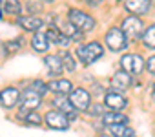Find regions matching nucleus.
<instances>
[{
	"mask_svg": "<svg viewBox=\"0 0 155 137\" xmlns=\"http://www.w3.org/2000/svg\"><path fill=\"white\" fill-rule=\"evenodd\" d=\"M102 53H104V48L99 42H90L86 46H79V48H77V57H79V60L84 66L93 64L97 58L102 57Z\"/></svg>",
	"mask_w": 155,
	"mask_h": 137,
	"instance_id": "1",
	"label": "nucleus"
},
{
	"mask_svg": "<svg viewBox=\"0 0 155 137\" xmlns=\"http://www.w3.org/2000/svg\"><path fill=\"white\" fill-rule=\"evenodd\" d=\"M68 18H69V22H71L75 28H79L82 33L91 31V29H93V26H95V18H93L91 15H88V13L81 11V9H69Z\"/></svg>",
	"mask_w": 155,
	"mask_h": 137,
	"instance_id": "2",
	"label": "nucleus"
},
{
	"mask_svg": "<svg viewBox=\"0 0 155 137\" xmlns=\"http://www.w3.org/2000/svg\"><path fill=\"white\" fill-rule=\"evenodd\" d=\"M106 44L111 51H122L126 46H128V35L124 33V29H119V28H111L108 33H106Z\"/></svg>",
	"mask_w": 155,
	"mask_h": 137,
	"instance_id": "3",
	"label": "nucleus"
},
{
	"mask_svg": "<svg viewBox=\"0 0 155 137\" xmlns=\"http://www.w3.org/2000/svg\"><path fill=\"white\" fill-rule=\"evenodd\" d=\"M46 124L51 128V130H68L69 128V117L60 112V110H51L46 113Z\"/></svg>",
	"mask_w": 155,
	"mask_h": 137,
	"instance_id": "4",
	"label": "nucleus"
},
{
	"mask_svg": "<svg viewBox=\"0 0 155 137\" xmlns=\"http://www.w3.org/2000/svg\"><path fill=\"white\" fill-rule=\"evenodd\" d=\"M40 102H42V95H40L37 90H33L31 86L26 88V90L20 93V104H22V108H24L26 112L37 110V108L40 106Z\"/></svg>",
	"mask_w": 155,
	"mask_h": 137,
	"instance_id": "5",
	"label": "nucleus"
},
{
	"mask_svg": "<svg viewBox=\"0 0 155 137\" xmlns=\"http://www.w3.org/2000/svg\"><path fill=\"white\" fill-rule=\"evenodd\" d=\"M120 66H122V70H126L128 73L139 75V73H142L146 64H144V60H142L140 55H124L120 58Z\"/></svg>",
	"mask_w": 155,
	"mask_h": 137,
	"instance_id": "6",
	"label": "nucleus"
},
{
	"mask_svg": "<svg viewBox=\"0 0 155 137\" xmlns=\"http://www.w3.org/2000/svg\"><path fill=\"white\" fill-rule=\"evenodd\" d=\"M122 29L128 37H133V38H140L142 33H144V24L140 18H137L135 15H130L122 20Z\"/></svg>",
	"mask_w": 155,
	"mask_h": 137,
	"instance_id": "7",
	"label": "nucleus"
},
{
	"mask_svg": "<svg viewBox=\"0 0 155 137\" xmlns=\"http://www.w3.org/2000/svg\"><path fill=\"white\" fill-rule=\"evenodd\" d=\"M104 104L113 112H122L128 106V99L122 93H119V90H110L104 97Z\"/></svg>",
	"mask_w": 155,
	"mask_h": 137,
	"instance_id": "8",
	"label": "nucleus"
},
{
	"mask_svg": "<svg viewBox=\"0 0 155 137\" xmlns=\"http://www.w3.org/2000/svg\"><path fill=\"white\" fill-rule=\"evenodd\" d=\"M69 101L73 102V106L77 110H88L90 108V102H91V95L84 88H77V90H71Z\"/></svg>",
	"mask_w": 155,
	"mask_h": 137,
	"instance_id": "9",
	"label": "nucleus"
},
{
	"mask_svg": "<svg viewBox=\"0 0 155 137\" xmlns=\"http://www.w3.org/2000/svg\"><path fill=\"white\" fill-rule=\"evenodd\" d=\"M20 102V92L17 88H4L0 92V104L4 108H13Z\"/></svg>",
	"mask_w": 155,
	"mask_h": 137,
	"instance_id": "10",
	"label": "nucleus"
},
{
	"mask_svg": "<svg viewBox=\"0 0 155 137\" xmlns=\"http://www.w3.org/2000/svg\"><path fill=\"white\" fill-rule=\"evenodd\" d=\"M44 66L49 75L53 77H58L62 72H64V62H62V57L60 55H48L44 58Z\"/></svg>",
	"mask_w": 155,
	"mask_h": 137,
	"instance_id": "11",
	"label": "nucleus"
},
{
	"mask_svg": "<svg viewBox=\"0 0 155 137\" xmlns=\"http://www.w3.org/2000/svg\"><path fill=\"white\" fill-rule=\"evenodd\" d=\"M130 75H131V73H128L126 70L117 72V73L111 77V86H113V90H119V92L128 90V88L131 86V77H130Z\"/></svg>",
	"mask_w": 155,
	"mask_h": 137,
	"instance_id": "12",
	"label": "nucleus"
},
{
	"mask_svg": "<svg viewBox=\"0 0 155 137\" xmlns=\"http://www.w3.org/2000/svg\"><path fill=\"white\" fill-rule=\"evenodd\" d=\"M53 106H55L57 110L64 112L69 119H75V115H77V108L73 106V102H71L66 95H58L57 99H53Z\"/></svg>",
	"mask_w": 155,
	"mask_h": 137,
	"instance_id": "13",
	"label": "nucleus"
},
{
	"mask_svg": "<svg viewBox=\"0 0 155 137\" xmlns=\"http://www.w3.org/2000/svg\"><path fill=\"white\" fill-rule=\"evenodd\" d=\"M17 24L26 29V31H38L42 26H44V20L40 17H35V15H29V17H18Z\"/></svg>",
	"mask_w": 155,
	"mask_h": 137,
	"instance_id": "14",
	"label": "nucleus"
},
{
	"mask_svg": "<svg viewBox=\"0 0 155 137\" xmlns=\"http://www.w3.org/2000/svg\"><path fill=\"white\" fill-rule=\"evenodd\" d=\"M124 6L133 15H146L150 11V0H126Z\"/></svg>",
	"mask_w": 155,
	"mask_h": 137,
	"instance_id": "15",
	"label": "nucleus"
},
{
	"mask_svg": "<svg viewBox=\"0 0 155 137\" xmlns=\"http://www.w3.org/2000/svg\"><path fill=\"white\" fill-rule=\"evenodd\" d=\"M48 88H49V92H53V93H57V95H68V93H71V90H73V86H71V82H69L68 79L49 81V82H48Z\"/></svg>",
	"mask_w": 155,
	"mask_h": 137,
	"instance_id": "16",
	"label": "nucleus"
},
{
	"mask_svg": "<svg viewBox=\"0 0 155 137\" xmlns=\"http://www.w3.org/2000/svg\"><path fill=\"white\" fill-rule=\"evenodd\" d=\"M106 132L117 137H133L135 130L126 126V122H117V124H106Z\"/></svg>",
	"mask_w": 155,
	"mask_h": 137,
	"instance_id": "17",
	"label": "nucleus"
},
{
	"mask_svg": "<svg viewBox=\"0 0 155 137\" xmlns=\"http://www.w3.org/2000/svg\"><path fill=\"white\" fill-rule=\"evenodd\" d=\"M31 46L37 53H46L49 49V38L48 33H35L31 38Z\"/></svg>",
	"mask_w": 155,
	"mask_h": 137,
	"instance_id": "18",
	"label": "nucleus"
},
{
	"mask_svg": "<svg viewBox=\"0 0 155 137\" xmlns=\"http://www.w3.org/2000/svg\"><path fill=\"white\" fill-rule=\"evenodd\" d=\"M48 38H49V42H55V44H58V46H62V48L69 46V40H71L66 33H62V31L57 29V28L48 31Z\"/></svg>",
	"mask_w": 155,
	"mask_h": 137,
	"instance_id": "19",
	"label": "nucleus"
},
{
	"mask_svg": "<svg viewBox=\"0 0 155 137\" xmlns=\"http://www.w3.org/2000/svg\"><path fill=\"white\" fill-rule=\"evenodd\" d=\"M0 9L8 15H20L22 4L18 0H0Z\"/></svg>",
	"mask_w": 155,
	"mask_h": 137,
	"instance_id": "20",
	"label": "nucleus"
},
{
	"mask_svg": "<svg viewBox=\"0 0 155 137\" xmlns=\"http://www.w3.org/2000/svg\"><path fill=\"white\" fill-rule=\"evenodd\" d=\"M128 121V117L126 115H122L120 112H110V113H104L102 115V124L106 126V124H117V122H126Z\"/></svg>",
	"mask_w": 155,
	"mask_h": 137,
	"instance_id": "21",
	"label": "nucleus"
},
{
	"mask_svg": "<svg viewBox=\"0 0 155 137\" xmlns=\"http://www.w3.org/2000/svg\"><path fill=\"white\" fill-rule=\"evenodd\" d=\"M142 44L150 49H155V24H151L144 33H142Z\"/></svg>",
	"mask_w": 155,
	"mask_h": 137,
	"instance_id": "22",
	"label": "nucleus"
},
{
	"mask_svg": "<svg viewBox=\"0 0 155 137\" xmlns=\"http://www.w3.org/2000/svg\"><path fill=\"white\" fill-rule=\"evenodd\" d=\"M22 119H24V121H26V124H29V126H40V124H42V117H40L38 113H35V110L28 112Z\"/></svg>",
	"mask_w": 155,
	"mask_h": 137,
	"instance_id": "23",
	"label": "nucleus"
},
{
	"mask_svg": "<svg viewBox=\"0 0 155 137\" xmlns=\"http://www.w3.org/2000/svg\"><path fill=\"white\" fill-rule=\"evenodd\" d=\"M60 57H62V62H64V70H66V72H75V68H77L75 58H73L68 51H64Z\"/></svg>",
	"mask_w": 155,
	"mask_h": 137,
	"instance_id": "24",
	"label": "nucleus"
},
{
	"mask_svg": "<svg viewBox=\"0 0 155 137\" xmlns=\"http://www.w3.org/2000/svg\"><path fill=\"white\" fill-rule=\"evenodd\" d=\"M29 86H31L33 90H37V92H38L40 95H44V93H48V92H49L48 84H46V82H42V81H33V82H31Z\"/></svg>",
	"mask_w": 155,
	"mask_h": 137,
	"instance_id": "25",
	"label": "nucleus"
},
{
	"mask_svg": "<svg viewBox=\"0 0 155 137\" xmlns=\"http://www.w3.org/2000/svg\"><path fill=\"white\" fill-rule=\"evenodd\" d=\"M20 38H17V40H9V42H6V48H8V51H17L18 48H20Z\"/></svg>",
	"mask_w": 155,
	"mask_h": 137,
	"instance_id": "26",
	"label": "nucleus"
},
{
	"mask_svg": "<svg viewBox=\"0 0 155 137\" xmlns=\"http://www.w3.org/2000/svg\"><path fill=\"white\" fill-rule=\"evenodd\" d=\"M146 68H148V72H150L151 75H155V55L148 58V62H146Z\"/></svg>",
	"mask_w": 155,
	"mask_h": 137,
	"instance_id": "27",
	"label": "nucleus"
},
{
	"mask_svg": "<svg viewBox=\"0 0 155 137\" xmlns=\"http://www.w3.org/2000/svg\"><path fill=\"white\" fill-rule=\"evenodd\" d=\"M88 110H90V113H91V115H101L104 108H102L101 104H93V108H88Z\"/></svg>",
	"mask_w": 155,
	"mask_h": 137,
	"instance_id": "28",
	"label": "nucleus"
},
{
	"mask_svg": "<svg viewBox=\"0 0 155 137\" xmlns=\"http://www.w3.org/2000/svg\"><path fill=\"white\" fill-rule=\"evenodd\" d=\"M84 2L90 6H99V4H102V0H84Z\"/></svg>",
	"mask_w": 155,
	"mask_h": 137,
	"instance_id": "29",
	"label": "nucleus"
},
{
	"mask_svg": "<svg viewBox=\"0 0 155 137\" xmlns=\"http://www.w3.org/2000/svg\"><path fill=\"white\" fill-rule=\"evenodd\" d=\"M6 51H8V48H6V44H2V42H0V58H2V57L6 55Z\"/></svg>",
	"mask_w": 155,
	"mask_h": 137,
	"instance_id": "30",
	"label": "nucleus"
},
{
	"mask_svg": "<svg viewBox=\"0 0 155 137\" xmlns=\"http://www.w3.org/2000/svg\"><path fill=\"white\" fill-rule=\"evenodd\" d=\"M151 97H153V101H155V84H153V88H151Z\"/></svg>",
	"mask_w": 155,
	"mask_h": 137,
	"instance_id": "31",
	"label": "nucleus"
},
{
	"mask_svg": "<svg viewBox=\"0 0 155 137\" xmlns=\"http://www.w3.org/2000/svg\"><path fill=\"white\" fill-rule=\"evenodd\" d=\"M0 18H2V9H0Z\"/></svg>",
	"mask_w": 155,
	"mask_h": 137,
	"instance_id": "32",
	"label": "nucleus"
},
{
	"mask_svg": "<svg viewBox=\"0 0 155 137\" xmlns=\"http://www.w3.org/2000/svg\"><path fill=\"white\" fill-rule=\"evenodd\" d=\"M151 4H155V0H151Z\"/></svg>",
	"mask_w": 155,
	"mask_h": 137,
	"instance_id": "33",
	"label": "nucleus"
}]
</instances>
